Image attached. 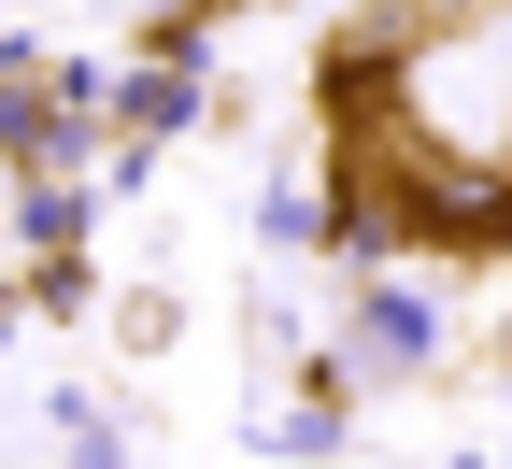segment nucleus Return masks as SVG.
<instances>
[{
	"instance_id": "nucleus-1",
	"label": "nucleus",
	"mask_w": 512,
	"mask_h": 469,
	"mask_svg": "<svg viewBox=\"0 0 512 469\" xmlns=\"http://www.w3.org/2000/svg\"><path fill=\"white\" fill-rule=\"evenodd\" d=\"M328 171H342V242L370 256H470V271L512 256V171L427 157L384 114H328Z\"/></svg>"
},
{
	"instance_id": "nucleus-2",
	"label": "nucleus",
	"mask_w": 512,
	"mask_h": 469,
	"mask_svg": "<svg viewBox=\"0 0 512 469\" xmlns=\"http://www.w3.org/2000/svg\"><path fill=\"white\" fill-rule=\"evenodd\" d=\"M342 342H356V370H370V384H399V370H441V299H427V285H370Z\"/></svg>"
},
{
	"instance_id": "nucleus-3",
	"label": "nucleus",
	"mask_w": 512,
	"mask_h": 469,
	"mask_svg": "<svg viewBox=\"0 0 512 469\" xmlns=\"http://www.w3.org/2000/svg\"><path fill=\"white\" fill-rule=\"evenodd\" d=\"M114 128H128V143H171V128H200V72H185V57L114 72Z\"/></svg>"
}]
</instances>
